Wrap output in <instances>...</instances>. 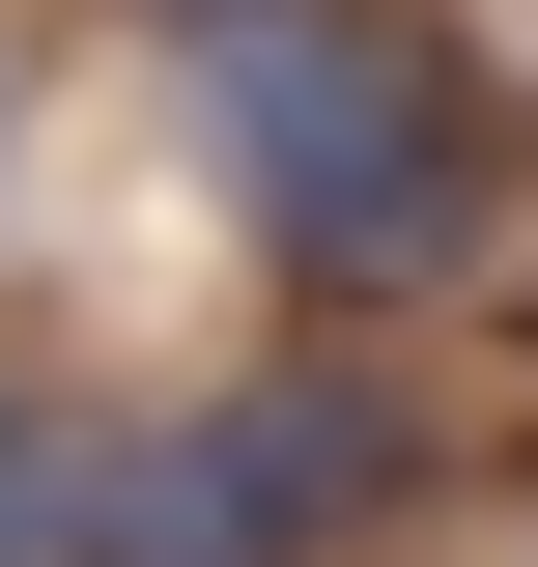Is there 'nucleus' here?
I'll return each mask as SVG.
<instances>
[{"label": "nucleus", "instance_id": "4", "mask_svg": "<svg viewBox=\"0 0 538 567\" xmlns=\"http://www.w3.org/2000/svg\"><path fill=\"white\" fill-rule=\"evenodd\" d=\"M142 29H170V58H199V29H256V0H142Z\"/></svg>", "mask_w": 538, "mask_h": 567}, {"label": "nucleus", "instance_id": "3", "mask_svg": "<svg viewBox=\"0 0 538 567\" xmlns=\"http://www.w3.org/2000/svg\"><path fill=\"white\" fill-rule=\"evenodd\" d=\"M58 483H85V425L29 398V369H0V567H58Z\"/></svg>", "mask_w": 538, "mask_h": 567}, {"label": "nucleus", "instance_id": "2", "mask_svg": "<svg viewBox=\"0 0 538 567\" xmlns=\"http://www.w3.org/2000/svg\"><path fill=\"white\" fill-rule=\"evenodd\" d=\"M425 511V425L397 369H227V398L170 425H85V483H58V567H340V539H397Z\"/></svg>", "mask_w": 538, "mask_h": 567}, {"label": "nucleus", "instance_id": "1", "mask_svg": "<svg viewBox=\"0 0 538 567\" xmlns=\"http://www.w3.org/2000/svg\"><path fill=\"white\" fill-rule=\"evenodd\" d=\"M199 199L312 312H425L510 256V114L425 0H256V29H199Z\"/></svg>", "mask_w": 538, "mask_h": 567}, {"label": "nucleus", "instance_id": "5", "mask_svg": "<svg viewBox=\"0 0 538 567\" xmlns=\"http://www.w3.org/2000/svg\"><path fill=\"white\" fill-rule=\"evenodd\" d=\"M0 171H29V85H0Z\"/></svg>", "mask_w": 538, "mask_h": 567}]
</instances>
